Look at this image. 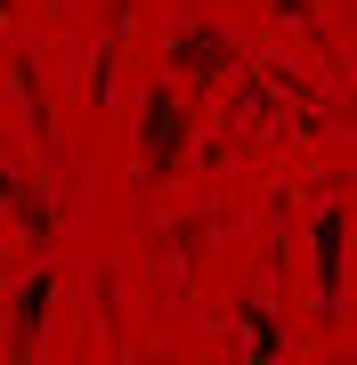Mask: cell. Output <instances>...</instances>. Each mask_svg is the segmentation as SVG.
Returning a JSON list of instances; mask_svg holds the SVG:
<instances>
[{"label": "cell", "instance_id": "277c9868", "mask_svg": "<svg viewBox=\"0 0 357 365\" xmlns=\"http://www.w3.org/2000/svg\"><path fill=\"white\" fill-rule=\"evenodd\" d=\"M41 325H49V268H33L16 292V349L25 357H41Z\"/></svg>", "mask_w": 357, "mask_h": 365}, {"label": "cell", "instance_id": "3957f363", "mask_svg": "<svg viewBox=\"0 0 357 365\" xmlns=\"http://www.w3.org/2000/svg\"><path fill=\"white\" fill-rule=\"evenodd\" d=\"M317 309H341V203L317 211Z\"/></svg>", "mask_w": 357, "mask_h": 365}, {"label": "cell", "instance_id": "5b68a950", "mask_svg": "<svg viewBox=\"0 0 357 365\" xmlns=\"http://www.w3.org/2000/svg\"><path fill=\"white\" fill-rule=\"evenodd\" d=\"M0 16H9V0H0Z\"/></svg>", "mask_w": 357, "mask_h": 365}, {"label": "cell", "instance_id": "7a4b0ae2", "mask_svg": "<svg viewBox=\"0 0 357 365\" xmlns=\"http://www.w3.org/2000/svg\"><path fill=\"white\" fill-rule=\"evenodd\" d=\"M171 57H179V66H195V81H219L227 66H236V41L212 33V25H187V33L171 41Z\"/></svg>", "mask_w": 357, "mask_h": 365}, {"label": "cell", "instance_id": "6da1fadb", "mask_svg": "<svg viewBox=\"0 0 357 365\" xmlns=\"http://www.w3.org/2000/svg\"><path fill=\"white\" fill-rule=\"evenodd\" d=\"M187 163V114L171 98V81H146L138 98V187H162Z\"/></svg>", "mask_w": 357, "mask_h": 365}]
</instances>
